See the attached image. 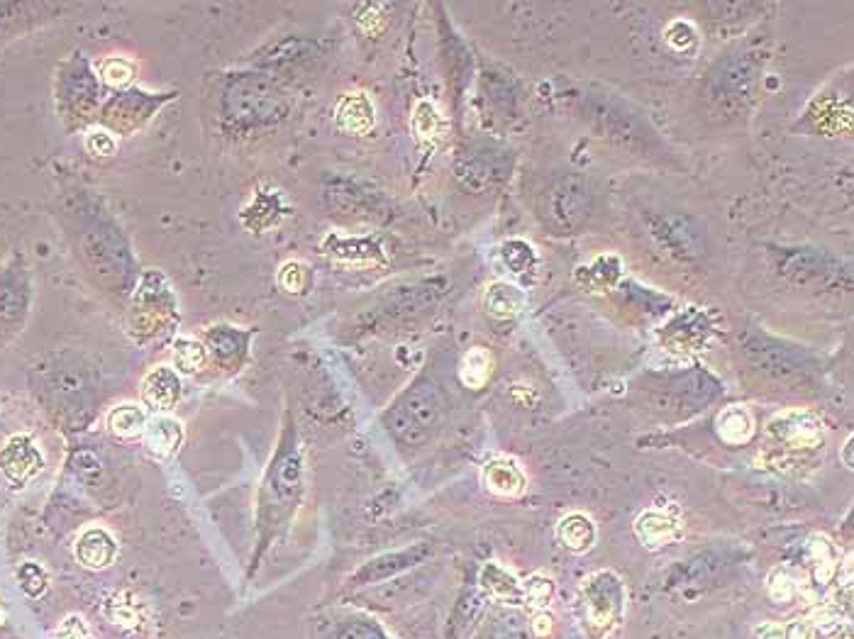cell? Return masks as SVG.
Returning a JSON list of instances; mask_svg holds the SVG:
<instances>
[{
	"label": "cell",
	"mask_w": 854,
	"mask_h": 639,
	"mask_svg": "<svg viewBox=\"0 0 854 639\" xmlns=\"http://www.w3.org/2000/svg\"><path fill=\"white\" fill-rule=\"evenodd\" d=\"M815 630L811 622H793L791 627H786L784 639H813Z\"/></svg>",
	"instance_id": "43"
},
{
	"label": "cell",
	"mask_w": 854,
	"mask_h": 639,
	"mask_svg": "<svg viewBox=\"0 0 854 639\" xmlns=\"http://www.w3.org/2000/svg\"><path fill=\"white\" fill-rule=\"evenodd\" d=\"M523 591H525V603L530 605V608H547V603L554 596V583L547 579V576L535 574L530 576L528 581L523 583Z\"/></svg>",
	"instance_id": "37"
},
{
	"label": "cell",
	"mask_w": 854,
	"mask_h": 639,
	"mask_svg": "<svg viewBox=\"0 0 854 639\" xmlns=\"http://www.w3.org/2000/svg\"><path fill=\"white\" fill-rule=\"evenodd\" d=\"M147 410L137 403H122L115 405L108 415V427L115 437L120 440H132V437L144 435V427H147Z\"/></svg>",
	"instance_id": "26"
},
{
	"label": "cell",
	"mask_w": 854,
	"mask_h": 639,
	"mask_svg": "<svg viewBox=\"0 0 854 639\" xmlns=\"http://www.w3.org/2000/svg\"><path fill=\"white\" fill-rule=\"evenodd\" d=\"M481 479L491 493L501 498H515L525 491L528 479H525L523 469L508 457H493L488 459L481 469Z\"/></svg>",
	"instance_id": "16"
},
{
	"label": "cell",
	"mask_w": 854,
	"mask_h": 639,
	"mask_svg": "<svg viewBox=\"0 0 854 639\" xmlns=\"http://www.w3.org/2000/svg\"><path fill=\"white\" fill-rule=\"evenodd\" d=\"M437 413H440L437 393L432 391V386H418L393 408L391 427L403 442L418 444L425 440L430 427L435 425Z\"/></svg>",
	"instance_id": "9"
},
{
	"label": "cell",
	"mask_w": 854,
	"mask_h": 639,
	"mask_svg": "<svg viewBox=\"0 0 854 639\" xmlns=\"http://www.w3.org/2000/svg\"><path fill=\"white\" fill-rule=\"evenodd\" d=\"M140 393L149 408L157 410V413H166V410L174 408L181 396V381L171 366H157L142 379Z\"/></svg>",
	"instance_id": "15"
},
{
	"label": "cell",
	"mask_w": 854,
	"mask_h": 639,
	"mask_svg": "<svg viewBox=\"0 0 854 639\" xmlns=\"http://www.w3.org/2000/svg\"><path fill=\"white\" fill-rule=\"evenodd\" d=\"M374 120V103H371L366 93H347V96L340 98L335 108L337 127L349 132V135H366L374 127Z\"/></svg>",
	"instance_id": "19"
},
{
	"label": "cell",
	"mask_w": 854,
	"mask_h": 639,
	"mask_svg": "<svg viewBox=\"0 0 854 639\" xmlns=\"http://www.w3.org/2000/svg\"><path fill=\"white\" fill-rule=\"evenodd\" d=\"M664 40L676 54H689L696 49L698 44V32L689 20H674L669 22L667 32H664Z\"/></svg>",
	"instance_id": "34"
},
{
	"label": "cell",
	"mask_w": 854,
	"mask_h": 639,
	"mask_svg": "<svg viewBox=\"0 0 854 639\" xmlns=\"http://www.w3.org/2000/svg\"><path fill=\"white\" fill-rule=\"evenodd\" d=\"M208 352L201 342L196 340H176L171 349V369H179L181 374H198L203 369Z\"/></svg>",
	"instance_id": "29"
},
{
	"label": "cell",
	"mask_w": 854,
	"mask_h": 639,
	"mask_svg": "<svg viewBox=\"0 0 854 639\" xmlns=\"http://www.w3.org/2000/svg\"><path fill=\"white\" fill-rule=\"evenodd\" d=\"M530 627L537 637H545V635H549V632H552V618H549L547 613H537Z\"/></svg>",
	"instance_id": "45"
},
{
	"label": "cell",
	"mask_w": 854,
	"mask_h": 639,
	"mask_svg": "<svg viewBox=\"0 0 854 639\" xmlns=\"http://www.w3.org/2000/svg\"><path fill=\"white\" fill-rule=\"evenodd\" d=\"M327 254L342 261H374L379 257V249L364 240H330Z\"/></svg>",
	"instance_id": "33"
},
{
	"label": "cell",
	"mask_w": 854,
	"mask_h": 639,
	"mask_svg": "<svg viewBox=\"0 0 854 639\" xmlns=\"http://www.w3.org/2000/svg\"><path fill=\"white\" fill-rule=\"evenodd\" d=\"M18 583L22 591L27 593L30 598H40L44 591H47V571L42 569L40 564H35V561H25V564L18 566Z\"/></svg>",
	"instance_id": "36"
},
{
	"label": "cell",
	"mask_w": 854,
	"mask_h": 639,
	"mask_svg": "<svg viewBox=\"0 0 854 639\" xmlns=\"http://www.w3.org/2000/svg\"><path fill=\"white\" fill-rule=\"evenodd\" d=\"M596 535V525H593V520L584 513H569L567 518L559 520L557 525L559 542H562L569 552L576 554L589 552L593 542H596Z\"/></svg>",
	"instance_id": "25"
},
{
	"label": "cell",
	"mask_w": 854,
	"mask_h": 639,
	"mask_svg": "<svg viewBox=\"0 0 854 639\" xmlns=\"http://www.w3.org/2000/svg\"><path fill=\"white\" fill-rule=\"evenodd\" d=\"M410 127H413V135L418 137L420 142H432L437 140L442 132V115L437 113V108L430 100H420L413 110Z\"/></svg>",
	"instance_id": "30"
},
{
	"label": "cell",
	"mask_w": 854,
	"mask_h": 639,
	"mask_svg": "<svg viewBox=\"0 0 854 639\" xmlns=\"http://www.w3.org/2000/svg\"><path fill=\"white\" fill-rule=\"evenodd\" d=\"M76 559L81 566L91 571H101L105 566L113 564L115 554H118V544H115L113 535L105 532L103 527H88L86 532H81L79 540H76Z\"/></svg>",
	"instance_id": "17"
},
{
	"label": "cell",
	"mask_w": 854,
	"mask_h": 639,
	"mask_svg": "<svg viewBox=\"0 0 854 639\" xmlns=\"http://www.w3.org/2000/svg\"><path fill=\"white\" fill-rule=\"evenodd\" d=\"M86 147L91 149L93 154H98V157H108V154L115 152L113 137H110L108 132H101V130H96V132H91V135H88Z\"/></svg>",
	"instance_id": "42"
},
{
	"label": "cell",
	"mask_w": 854,
	"mask_h": 639,
	"mask_svg": "<svg viewBox=\"0 0 854 639\" xmlns=\"http://www.w3.org/2000/svg\"><path fill=\"white\" fill-rule=\"evenodd\" d=\"M525 293L508 281H493L484 293V310L496 320H513L525 310Z\"/></svg>",
	"instance_id": "21"
},
{
	"label": "cell",
	"mask_w": 854,
	"mask_h": 639,
	"mask_svg": "<svg viewBox=\"0 0 854 639\" xmlns=\"http://www.w3.org/2000/svg\"><path fill=\"white\" fill-rule=\"evenodd\" d=\"M854 440L852 437H847V442H845V447H842V454H840V459H842V464L847 466V469H852L854 466Z\"/></svg>",
	"instance_id": "46"
},
{
	"label": "cell",
	"mask_w": 854,
	"mask_h": 639,
	"mask_svg": "<svg viewBox=\"0 0 854 639\" xmlns=\"http://www.w3.org/2000/svg\"><path fill=\"white\" fill-rule=\"evenodd\" d=\"M625 600L628 591L615 571H593L581 581L576 610L584 635L589 639H606L625 618Z\"/></svg>",
	"instance_id": "4"
},
{
	"label": "cell",
	"mask_w": 854,
	"mask_h": 639,
	"mask_svg": "<svg viewBox=\"0 0 854 639\" xmlns=\"http://www.w3.org/2000/svg\"><path fill=\"white\" fill-rule=\"evenodd\" d=\"M537 218L552 235H579L593 218L596 193L581 174H557L537 193Z\"/></svg>",
	"instance_id": "2"
},
{
	"label": "cell",
	"mask_w": 854,
	"mask_h": 639,
	"mask_svg": "<svg viewBox=\"0 0 854 639\" xmlns=\"http://www.w3.org/2000/svg\"><path fill=\"white\" fill-rule=\"evenodd\" d=\"M647 232L657 247L681 264H698L708 257L706 225L686 213H647Z\"/></svg>",
	"instance_id": "6"
},
{
	"label": "cell",
	"mask_w": 854,
	"mask_h": 639,
	"mask_svg": "<svg viewBox=\"0 0 854 639\" xmlns=\"http://www.w3.org/2000/svg\"><path fill=\"white\" fill-rule=\"evenodd\" d=\"M44 457L35 440L27 435H13L0 447V474L13 486H25L42 471Z\"/></svg>",
	"instance_id": "12"
},
{
	"label": "cell",
	"mask_w": 854,
	"mask_h": 639,
	"mask_svg": "<svg viewBox=\"0 0 854 639\" xmlns=\"http://www.w3.org/2000/svg\"><path fill=\"white\" fill-rule=\"evenodd\" d=\"M620 274H623L620 261L606 254V257H598L589 266H581L576 279L586 283V286L593 288V291H606V288H613L615 283L620 281Z\"/></svg>",
	"instance_id": "28"
},
{
	"label": "cell",
	"mask_w": 854,
	"mask_h": 639,
	"mask_svg": "<svg viewBox=\"0 0 854 639\" xmlns=\"http://www.w3.org/2000/svg\"><path fill=\"white\" fill-rule=\"evenodd\" d=\"M745 352L754 364L762 366L767 374L784 383L806 381L813 374V361L803 349L774 340V337L759 335V332H752L747 337Z\"/></svg>",
	"instance_id": "8"
},
{
	"label": "cell",
	"mask_w": 854,
	"mask_h": 639,
	"mask_svg": "<svg viewBox=\"0 0 854 639\" xmlns=\"http://www.w3.org/2000/svg\"><path fill=\"white\" fill-rule=\"evenodd\" d=\"M132 76H135V66H132L127 59L110 57L101 64V79L108 83V86H115V88L125 86V83L132 81Z\"/></svg>",
	"instance_id": "38"
},
{
	"label": "cell",
	"mask_w": 854,
	"mask_h": 639,
	"mask_svg": "<svg viewBox=\"0 0 854 639\" xmlns=\"http://www.w3.org/2000/svg\"><path fill=\"white\" fill-rule=\"evenodd\" d=\"M169 303L171 288L164 276L157 271L144 274L135 298V332H147L149 337L162 332L159 327L169 322Z\"/></svg>",
	"instance_id": "11"
},
{
	"label": "cell",
	"mask_w": 854,
	"mask_h": 639,
	"mask_svg": "<svg viewBox=\"0 0 854 639\" xmlns=\"http://www.w3.org/2000/svg\"><path fill=\"white\" fill-rule=\"evenodd\" d=\"M491 374H493V357L488 349L474 347L462 357V364H459V379H462V383L467 388L479 391V388H484L488 379H491Z\"/></svg>",
	"instance_id": "27"
},
{
	"label": "cell",
	"mask_w": 854,
	"mask_h": 639,
	"mask_svg": "<svg viewBox=\"0 0 854 639\" xmlns=\"http://www.w3.org/2000/svg\"><path fill=\"white\" fill-rule=\"evenodd\" d=\"M208 344L210 349H213L215 359L225 361V354H227V364H230L232 361L230 357H237V359L242 357L244 335L235 332L232 327H215V330L208 335Z\"/></svg>",
	"instance_id": "31"
},
{
	"label": "cell",
	"mask_w": 854,
	"mask_h": 639,
	"mask_svg": "<svg viewBox=\"0 0 854 639\" xmlns=\"http://www.w3.org/2000/svg\"><path fill=\"white\" fill-rule=\"evenodd\" d=\"M635 535L647 549L654 552V549L667 547V544L679 537V522L657 508L645 510V513L635 520Z\"/></svg>",
	"instance_id": "20"
},
{
	"label": "cell",
	"mask_w": 854,
	"mask_h": 639,
	"mask_svg": "<svg viewBox=\"0 0 854 639\" xmlns=\"http://www.w3.org/2000/svg\"><path fill=\"white\" fill-rule=\"evenodd\" d=\"M774 269L781 279L806 291H835L852 288L850 266L842 264L825 249L815 247H781L772 252Z\"/></svg>",
	"instance_id": "5"
},
{
	"label": "cell",
	"mask_w": 854,
	"mask_h": 639,
	"mask_svg": "<svg viewBox=\"0 0 854 639\" xmlns=\"http://www.w3.org/2000/svg\"><path fill=\"white\" fill-rule=\"evenodd\" d=\"M764 61L767 59L762 52H742L713 66L706 79V93H703L713 115L737 118L745 113L759 88Z\"/></svg>",
	"instance_id": "3"
},
{
	"label": "cell",
	"mask_w": 854,
	"mask_h": 639,
	"mask_svg": "<svg viewBox=\"0 0 854 639\" xmlns=\"http://www.w3.org/2000/svg\"><path fill=\"white\" fill-rule=\"evenodd\" d=\"M784 635H786V627L776 625V622H764L762 627L754 630V637L757 639H784Z\"/></svg>",
	"instance_id": "44"
},
{
	"label": "cell",
	"mask_w": 854,
	"mask_h": 639,
	"mask_svg": "<svg viewBox=\"0 0 854 639\" xmlns=\"http://www.w3.org/2000/svg\"><path fill=\"white\" fill-rule=\"evenodd\" d=\"M715 432L730 447H742L752 440L754 418L745 405H728L715 418Z\"/></svg>",
	"instance_id": "22"
},
{
	"label": "cell",
	"mask_w": 854,
	"mask_h": 639,
	"mask_svg": "<svg viewBox=\"0 0 854 639\" xmlns=\"http://www.w3.org/2000/svg\"><path fill=\"white\" fill-rule=\"evenodd\" d=\"M589 120L596 127L601 137L623 144V147H650L654 142V132L647 127V122L637 113L628 110V105L618 103L610 96H598L589 105Z\"/></svg>",
	"instance_id": "7"
},
{
	"label": "cell",
	"mask_w": 854,
	"mask_h": 639,
	"mask_svg": "<svg viewBox=\"0 0 854 639\" xmlns=\"http://www.w3.org/2000/svg\"><path fill=\"white\" fill-rule=\"evenodd\" d=\"M825 425L808 410H784L767 422L764 459L779 471L813 469L823 461Z\"/></svg>",
	"instance_id": "1"
},
{
	"label": "cell",
	"mask_w": 854,
	"mask_h": 639,
	"mask_svg": "<svg viewBox=\"0 0 854 639\" xmlns=\"http://www.w3.org/2000/svg\"><path fill=\"white\" fill-rule=\"evenodd\" d=\"M808 561H811L813 579L818 586H830L840 576V552L825 535H813L808 540Z\"/></svg>",
	"instance_id": "23"
},
{
	"label": "cell",
	"mask_w": 854,
	"mask_h": 639,
	"mask_svg": "<svg viewBox=\"0 0 854 639\" xmlns=\"http://www.w3.org/2000/svg\"><path fill=\"white\" fill-rule=\"evenodd\" d=\"M501 257H503V264H506L508 269L518 276L528 274V271L535 269V264H537L535 249H532L530 244L523 242V240H510V242L503 244Z\"/></svg>",
	"instance_id": "32"
},
{
	"label": "cell",
	"mask_w": 854,
	"mask_h": 639,
	"mask_svg": "<svg viewBox=\"0 0 854 639\" xmlns=\"http://www.w3.org/2000/svg\"><path fill=\"white\" fill-rule=\"evenodd\" d=\"M305 281H308V269L301 261H286L279 271V286L288 293H303Z\"/></svg>",
	"instance_id": "39"
},
{
	"label": "cell",
	"mask_w": 854,
	"mask_h": 639,
	"mask_svg": "<svg viewBox=\"0 0 854 639\" xmlns=\"http://www.w3.org/2000/svg\"><path fill=\"white\" fill-rule=\"evenodd\" d=\"M144 442H147L149 452L157 454V457H171L183 442L181 422L169 418V415H157L144 427Z\"/></svg>",
	"instance_id": "24"
},
{
	"label": "cell",
	"mask_w": 854,
	"mask_h": 639,
	"mask_svg": "<svg viewBox=\"0 0 854 639\" xmlns=\"http://www.w3.org/2000/svg\"><path fill=\"white\" fill-rule=\"evenodd\" d=\"M713 335V322L706 310L684 308L674 313L659 330V342L671 354H693L703 349Z\"/></svg>",
	"instance_id": "10"
},
{
	"label": "cell",
	"mask_w": 854,
	"mask_h": 639,
	"mask_svg": "<svg viewBox=\"0 0 854 639\" xmlns=\"http://www.w3.org/2000/svg\"><path fill=\"white\" fill-rule=\"evenodd\" d=\"M52 639H93V635L81 615H69V618L57 627Z\"/></svg>",
	"instance_id": "40"
},
{
	"label": "cell",
	"mask_w": 854,
	"mask_h": 639,
	"mask_svg": "<svg viewBox=\"0 0 854 639\" xmlns=\"http://www.w3.org/2000/svg\"><path fill=\"white\" fill-rule=\"evenodd\" d=\"M430 554L432 549L427 547V544H413V547L403 549V552L381 554V557L366 561L362 569H359L349 581H352L354 586H371V583H379L388 579V576H396L401 574V571L423 564Z\"/></svg>",
	"instance_id": "14"
},
{
	"label": "cell",
	"mask_w": 854,
	"mask_h": 639,
	"mask_svg": "<svg viewBox=\"0 0 854 639\" xmlns=\"http://www.w3.org/2000/svg\"><path fill=\"white\" fill-rule=\"evenodd\" d=\"M108 615L110 618H113L115 622H118V625H122V627H132L137 622V613H135V608H132V605H122V600H120V596L113 600V603L108 605Z\"/></svg>",
	"instance_id": "41"
},
{
	"label": "cell",
	"mask_w": 854,
	"mask_h": 639,
	"mask_svg": "<svg viewBox=\"0 0 854 639\" xmlns=\"http://www.w3.org/2000/svg\"><path fill=\"white\" fill-rule=\"evenodd\" d=\"M479 591L484 593L486 598L501 600V603H510V605L525 603L523 583L515 579L506 566H501L498 561H488V564L481 566Z\"/></svg>",
	"instance_id": "18"
},
{
	"label": "cell",
	"mask_w": 854,
	"mask_h": 639,
	"mask_svg": "<svg viewBox=\"0 0 854 639\" xmlns=\"http://www.w3.org/2000/svg\"><path fill=\"white\" fill-rule=\"evenodd\" d=\"M767 593H769V598L774 600V603H779V605L791 603V600L796 598V593H798V583L791 576L789 569H781L779 566V569H774L772 574H769Z\"/></svg>",
	"instance_id": "35"
},
{
	"label": "cell",
	"mask_w": 854,
	"mask_h": 639,
	"mask_svg": "<svg viewBox=\"0 0 854 639\" xmlns=\"http://www.w3.org/2000/svg\"><path fill=\"white\" fill-rule=\"evenodd\" d=\"M5 622V610H3V605H0V625H3Z\"/></svg>",
	"instance_id": "48"
},
{
	"label": "cell",
	"mask_w": 854,
	"mask_h": 639,
	"mask_svg": "<svg viewBox=\"0 0 854 639\" xmlns=\"http://www.w3.org/2000/svg\"><path fill=\"white\" fill-rule=\"evenodd\" d=\"M459 176L476 191L493 188L510 176V152L496 147H481L471 152L467 161L459 166Z\"/></svg>",
	"instance_id": "13"
},
{
	"label": "cell",
	"mask_w": 854,
	"mask_h": 639,
	"mask_svg": "<svg viewBox=\"0 0 854 639\" xmlns=\"http://www.w3.org/2000/svg\"><path fill=\"white\" fill-rule=\"evenodd\" d=\"M828 639H852V625H850V622H845V625H840V622H837L835 630L830 632Z\"/></svg>",
	"instance_id": "47"
}]
</instances>
